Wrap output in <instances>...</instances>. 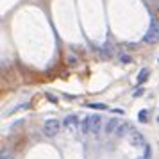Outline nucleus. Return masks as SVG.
Masks as SVG:
<instances>
[{
  "label": "nucleus",
  "instance_id": "obj_1",
  "mask_svg": "<svg viewBox=\"0 0 159 159\" xmlns=\"http://www.w3.org/2000/svg\"><path fill=\"white\" fill-rule=\"evenodd\" d=\"M61 125H63V129H65L66 134H77L80 129V122L79 118L75 115H68L63 118V122H61Z\"/></svg>",
  "mask_w": 159,
  "mask_h": 159
},
{
  "label": "nucleus",
  "instance_id": "obj_2",
  "mask_svg": "<svg viewBox=\"0 0 159 159\" xmlns=\"http://www.w3.org/2000/svg\"><path fill=\"white\" fill-rule=\"evenodd\" d=\"M61 129H63V125H61V122H59L57 118H48L43 123V134L47 138H56Z\"/></svg>",
  "mask_w": 159,
  "mask_h": 159
},
{
  "label": "nucleus",
  "instance_id": "obj_3",
  "mask_svg": "<svg viewBox=\"0 0 159 159\" xmlns=\"http://www.w3.org/2000/svg\"><path fill=\"white\" fill-rule=\"evenodd\" d=\"M143 39L150 45L159 41V22H157V18H154L150 22V27H148V30H147V34H145Z\"/></svg>",
  "mask_w": 159,
  "mask_h": 159
},
{
  "label": "nucleus",
  "instance_id": "obj_4",
  "mask_svg": "<svg viewBox=\"0 0 159 159\" xmlns=\"http://www.w3.org/2000/svg\"><path fill=\"white\" fill-rule=\"evenodd\" d=\"M89 118V127H91V134H98L102 129V118L98 115H93V116H88Z\"/></svg>",
  "mask_w": 159,
  "mask_h": 159
},
{
  "label": "nucleus",
  "instance_id": "obj_5",
  "mask_svg": "<svg viewBox=\"0 0 159 159\" xmlns=\"http://www.w3.org/2000/svg\"><path fill=\"white\" fill-rule=\"evenodd\" d=\"M118 127H120V120L109 118L107 122H106V125H104V132H106V134H113V132H116Z\"/></svg>",
  "mask_w": 159,
  "mask_h": 159
},
{
  "label": "nucleus",
  "instance_id": "obj_6",
  "mask_svg": "<svg viewBox=\"0 0 159 159\" xmlns=\"http://www.w3.org/2000/svg\"><path fill=\"white\" fill-rule=\"evenodd\" d=\"M129 139H130V143L136 145V147H145V139H143V136H141V132H138V130H130Z\"/></svg>",
  "mask_w": 159,
  "mask_h": 159
},
{
  "label": "nucleus",
  "instance_id": "obj_7",
  "mask_svg": "<svg viewBox=\"0 0 159 159\" xmlns=\"http://www.w3.org/2000/svg\"><path fill=\"white\" fill-rule=\"evenodd\" d=\"M100 52L104 54V57H113V54H115V48H113V45L111 43H104L102 45Z\"/></svg>",
  "mask_w": 159,
  "mask_h": 159
},
{
  "label": "nucleus",
  "instance_id": "obj_8",
  "mask_svg": "<svg viewBox=\"0 0 159 159\" xmlns=\"http://www.w3.org/2000/svg\"><path fill=\"white\" fill-rule=\"evenodd\" d=\"M80 132H82L84 136H89V134H91V127H89V118H88V116L80 122Z\"/></svg>",
  "mask_w": 159,
  "mask_h": 159
},
{
  "label": "nucleus",
  "instance_id": "obj_9",
  "mask_svg": "<svg viewBox=\"0 0 159 159\" xmlns=\"http://www.w3.org/2000/svg\"><path fill=\"white\" fill-rule=\"evenodd\" d=\"M127 132H130V127L129 123H120V127L116 129V136L122 138V136H127Z\"/></svg>",
  "mask_w": 159,
  "mask_h": 159
},
{
  "label": "nucleus",
  "instance_id": "obj_10",
  "mask_svg": "<svg viewBox=\"0 0 159 159\" xmlns=\"http://www.w3.org/2000/svg\"><path fill=\"white\" fill-rule=\"evenodd\" d=\"M148 68H143V70H141V72H139V75H138V82H139V84H141V82H145V80H147V77H148Z\"/></svg>",
  "mask_w": 159,
  "mask_h": 159
},
{
  "label": "nucleus",
  "instance_id": "obj_11",
  "mask_svg": "<svg viewBox=\"0 0 159 159\" xmlns=\"http://www.w3.org/2000/svg\"><path fill=\"white\" fill-rule=\"evenodd\" d=\"M138 118H139V122H141V123L148 122V111H147V109H143V111H139V115H138Z\"/></svg>",
  "mask_w": 159,
  "mask_h": 159
},
{
  "label": "nucleus",
  "instance_id": "obj_12",
  "mask_svg": "<svg viewBox=\"0 0 159 159\" xmlns=\"http://www.w3.org/2000/svg\"><path fill=\"white\" fill-rule=\"evenodd\" d=\"M150 156H152V147H150V145H145V154H143V157H145V159H150Z\"/></svg>",
  "mask_w": 159,
  "mask_h": 159
},
{
  "label": "nucleus",
  "instance_id": "obj_13",
  "mask_svg": "<svg viewBox=\"0 0 159 159\" xmlns=\"http://www.w3.org/2000/svg\"><path fill=\"white\" fill-rule=\"evenodd\" d=\"M88 107H91V109H107V106H106V104H88Z\"/></svg>",
  "mask_w": 159,
  "mask_h": 159
},
{
  "label": "nucleus",
  "instance_id": "obj_14",
  "mask_svg": "<svg viewBox=\"0 0 159 159\" xmlns=\"http://www.w3.org/2000/svg\"><path fill=\"white\" fill-rule=\"evenodd\" d=\"M120 61H122V63H132V57L127 56V54H122V56H120Z\"/></svg>",
  "mask_w": 159,
  "mask_h": 159
},
{
  "label": "nucleus",
  "instance_id": "obj_15",
  "mask_svg": "<svg viewBox=\"0 0 159 159\" xmlns=\"http://www.w3.org/2000/svg\"><path fill=\"white\" fill-rule=\"evenodd\" d=\"M2 159H13V157H11V154H9V152L6 150V148L2 150Z\"/></svg>",
  "mask_w": 159,
  "mask_h": 159
},
{
  "label": "nucleus",
  "instance_id": "obj_16",
  "mask_svg": "<svg viewBox=\"0 0 159 159\" xmlns=\"http://www.w3.org/2000/svg\"><path fill=\"white\" fill-rule=\"evenodd\" d=\"M141 95H143V89H141V88H138L136 91H134V97H141Z\"/></svg>",
  "mask_w": 159,
  "mask_h": 159
},
{
  "label": "nucleus",
  "instance_id": "obj_17",
  "mask_svg": "<svg viewBox=\"0 0 159 159\" xmlns=\"http://www.w3.org/2000/svg\"><path fill=\"white\" fill-rule=\"evenodd\" d=\"M68 61H70V65H75V63H77V59H75V57H70Z\"/></svg>",
  "mask_w": 159,
  "mask_h": 159
},
{
  "label": "nucleus",
  "instance_id": "obj_18",
  "mask_svg": "<svg viewBox=\"0 0 159 159\" xmlns=\"http://www.w3.org/2000/svg\"><path fill=\"white\" fill-rule=\"evenodd\" d=\"M157 2H159V0H157Z\"/></svg>",
  "mask_w": 159,
  "mask_h": 159
}]
</instances>
